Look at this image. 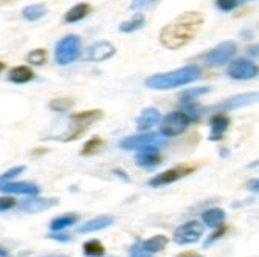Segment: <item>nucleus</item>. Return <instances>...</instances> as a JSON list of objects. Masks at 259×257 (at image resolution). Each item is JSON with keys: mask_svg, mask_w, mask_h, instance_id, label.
I'll return each instance as SVG.
<instances>
[{"mask_svg": "<svg viewBox=\"0 0 259 257\" xmlns=\"http://www.w3.org/2000/svg\"><path fill=\"white\" fill-rule=\"evenodd\" d=\"M203 23L205 16L202 13L185 11L160 30L158 40L164 48L179 50L199 34Z\"/></svg>", "mask_w": 259, "mask_h": 257, "instance_id": "1", "label": "nucleus"}, {"mask_svg": "<svg viewBox=\"0 0 259 257\" xmlns=\"http://www.w3.org/2000/svg\"><path fill=\"white\" fill-rule=\"evenodd\" d=\"M200 76V68L197 65H185L166 73L151 75L145 79V85L152 90H171L180 85L197 81Z\"/></svg>", "mask_w": 259, "mask_h": 257, "instance_id": "2", "label": "nucleus"}, {"mask_svg": "<svg viewBox=\"0 0 259 257\" xmlns=\"http://www.w3.org/2000/svg\"><path fill=\"white\" fill-rule=\"evenodd\" d=\"M101 118H103V112L97 110V109L85 110V112H78V113L70 115L67 135L61 136V138H56V139H59V141H72V139H76V138L82 136L85 133V130L92 124H95Z\"/></svg>", "mask_w": 259, "mask_h": 257, "instance_id": "3", "label": "nucleus"}, {"mask_svg": "<svg viewBox=\"0 0 259 257\" xmlns=\"http://www.w3.org/2000/svg\"><path fill=\"white\" fill-rule=\"evenodd\" d=\"M168 138H164L160 132H140L137 135L126 136L120 141V147L123 150H148L158 149L160 146L166 144Z\"/></svg>", "mask_w": 259, "mask_h": 257, "instance_id": "4", "label": "nucleus"}, {"mask_svg": "<svg viewBox=\"0 0 259 257\" xmlns=\"http://www.w3.org/2000/svg\"><path fill=\"white\" fill-rule=\"evenodd\" d=\"M190 124H191L190 118H188L182 110H174L160 120V133L164 138L179 136L186 132Z\"/></svg>", "mask_w": 259, "mask_h": 257, "instance_id": "5", "label": "nucleus"}, {"mask_svg": "<svg viewBox=\"0 0 259 257\" xmlns=\"http://www.w3.org/2000/svg\"><path fill=\"white\" fill-rule=\"evenodd\" d=\"M79 46L81 39L76 34H68L64 36L55 48V61L59 65H68L78 59L79 56Z\"/></svg>", "mask_w": 259, "mask_h": 257, "instance_id": "6", "label": "nucleus"}, {"mask_svg": "<svg viewBox=\"0 0 259 257\" xmlns=\"http://www.w3.org/2000/svg\"><path fill=\"white\" fill-rule=\"evenodd\" d=\"M238 53V45L234 40H225L219 45H216L214 48H211L205 55V64L208 67H221L228 64L234 55Z\"/></svg>", "mask_w": 259, "mask_h": 257, "instance_id": "7", "label": "nucleus"}, {"mask_svg": "<svg viewBox=\"0 0 259 257\" xmlns=\"http://www.w3.org/2000/svg\"><path fill=\"white\" fill-rule=\"evenodd\" d=\"M202 234H203V225L197 220H191L176 228L172 239L177 245H190L199 242Z\"/></svg>", "mask_w": 259, "mask_h": 257, "instance_id": "8", "label": "nucleus"}, {"mask_svg": "<svg viewBox=\"0 0 259 257\" xmlns=\"http://www.w3.org/2000/svg\"><path fill=\"white\" fill-rule=\"evenodd\" d=\"M227 75L234 81L254 79L257 76V65L247 58H238L230 64Z\"/></svg>", "mask_w": 259, "mask_h": 257, "instance_id": "9", "label": "nucleus"}, {"mask_svg": "<svg viewBox=\"0 0 259 257\" xmlns=\"http://www.w3.org/2000/svg\"><path fill=\"white\" fill-rule=\"evenodd\" d=\"M191 172H194L193 166H177V168H171L164 172H160L158 175H155L154 178L149 180V186L151 188H161V186H166V184H172L174 181L190 175Z\"/></svg>", "mask_w": 259, "mask_h": 257, "instance_id": "10", "label": "nucleus"}, {"mask_svg": "<svg viewBox=\"0 0 259 257\" xmlns=\"http://www.w3.org/2000/svg\"><path fill=\"white\" fill-rule=\"evenodd\" d=\"M116 53L115 45L109 40H98L85 50L84 59L92 62H103L110 59Z\"/></svg>", "mask_w": 259, "mask_h": 257, "instance_id": "11", "label": "nucleus"}, {"mask_svg": "<svg viewBox=\"0 0 259 257\" xmlns=\"http://www.w3.org/2000/svg\"><path fill=\"white\" fill-rule=\"evenodd\" d=\"M0 192L37 197L40 194V188L31 181H0Z\"/></svg>", "mask_w": 259, "mask_h": 257, "instance_id": "12", "label": "nucleus"}, {"mask_svg": "<svg viewBox=\"0 0 259 257\" xmlns=\"http://www.w3.org/2000/svg\"><path fill=\"white\" fill-rule=\"evenodd\" d=\"M59 203L58 198H47V197H28L25 200H22L19 203V209L23 213H30V214H36V213H44L49 211L53 206H56Z\"/></svg>", "mask_w": 259, "mask_h": 257, "instance_id": "13", "label": "nucleus"}, {"mask_svg": "<svg viewBox=\"0 0 259 257\" xmlns=\"http://www.w3.org/2000/svg\"><path fill=\"white\" fill-rule=\"evenodd\" d=\"M257 101V93H242V95H234L228 99H225L224 102H221L219 106L214 107L216 112H227V110H234V109H239V107H245L250 106L253 102Z\"/></svg>", "mask_w": 259, "mask_h": 257, "instance_id": "14", "label": "nucleus"}, {"mask_svg": "<svg viewBox=\"0 0 259 257\" xmlns=\"http://www.w3.org/2000/svg\"><path fill=\"white\" fill-rule=\"evenodd\" d=\"M160 120H161V113L154 109V107H148L141 112V115L138 116L137 120V129L140 132H146L149 129H152L154 126L160 124Z\"/></svg>", "mask_w": 259, "mask_h": 257, "instance_id": "15", "label": "nucleus"}, {"mask_svg": "<svg viewBox=\"0 0 259 257\" xmlns=\"http://www.w3.org/2000/svg\"><path fill=\"white\" fill-rule=\"evenodd\" d=\"M209 126H211V133H209L208 139L209 141H219L230 126V118L225 116L224 113H216L214 116H211Z\"/></svg>", "mask_w": 259, "mask_h": 257, "instance_id": "16", "label": "nucleus"}, {"mask_svg": "<svg viewBox=\"0 0 259 257\" xmlns=\"http://www.w3.org/2000/svg\"><path fill=\"white\" fill-rule=\"evenodd\" d=\"M161 163V157L158 155V149H148L140 150L135 155V165L145 169H152Z\"/></svg>", "mask_w": 259, "mask_h": 257, "instance_id": "17", "label": "nucleus"}, {"mask_svg": "<svg viewBox=\"0 0 259 257\" xmlns=\"http://www.w3.org/2000/svg\"><path fill=\"white\" fill-rule=\"evenodd\" d=\"M112 223H113V217H110V216H100L97 219H92V220L82 223L78 228V232H81V234H89V232H95V231L104 229V228L110 226Z\"/></svg>", "mask_w": 259, "mask_h": 257, "instance_id": "18", "label": "nucleus"}, {"mask_svg": "<svg viewBox=\"0 0 259 257\" xmlns=\"http://www.w3.org/2000/svg\"><path fill=\"white\" fill-rule=\"evenodd\" d=\"M34 78L33 70L27 65H19L14 67L8 72V81L13 84H27Z\"/></svg>", "mask_w": 259, "mask_h": 257, "instance_id": "19", "label": "nucleus"}, {"mask_svg": "<svg viewBox=\"0 0 259 257\" xmlns=\"http://www.w3.org/2000/svg\"><path fill=\"white\" fill-rule=\"evenodd\" d=\"M225 211L221 208H211L208 211H205L202 214V222L208 226V228H213L218 229L222 226V223L225 222Z\"/></svg>", "mask_w": 259, "mask_h": 257, "instance_id": "20", "label": "nucleus"}, {"mask_svg": "<svg viewBox=\"0 0 259 257\" xmlns=\"http://www.w3.org/2000/svg\"><path fill=\"white\" fill-rule=\"evenodd\" d=\"M90 11H92V7H90L89 4H85V2L76 4V5H73L72 8H70V10L65 13L64 22H67V23L79 22V20H82L84 17H87V16L90 14Z\"/></svg>", "mask_w": 259, "mask_h": 257, "instance_id": "21", "label": "nucleus"}, {"mask_svg": "<svg viewBox=\"0 0 259 257\" xmlns=\"http://www.w3.org/2000/svg\"><path fill=\"white\" fill-rule=\"evenodd\" d=\"M166 245H168V237L166 236H161V234L154 236V237H151L148 240H143V242L140 243L141 249L146 251L148 254L160 252V251H163L164 248H166Z\"/></svg>", "mask_w": 259, "mask_h": 257, "instance_id": "22", "label": "nucleus"}, {"mask_svg": "<svg viewBox=\"0 0 259 257\" xmlns=\"http://www.w3.org/2000/svg\"><path fill=\"white\" fill-rule=\"evenodd\" d=\"M145 23H146V19H145V14H135L132 19L129 20H124L123 23H120V31L121 33H135L138 30H141L145 27Z\"/></svg>", "mask_w": 259, "mask_h": 257, "instance_id": "23", "label": "nucleus"}, {"mask_svg": "<svg viewBox=\"0 0 259 257\" xmlns=\"http://www.w3.org/2000/svg\"><path fill=\"white\" fill-rule=\"evenodd\" d=\"M209 90H211V88L206 87V85H203V87H193V88H188V90H185V91L180 93V102H182L183 106H185V104H191V102H194L199 96L206 95V93H208Z\"/></svg>", "mask_w": 259, "mask_h": 257, "instance_id": "24", "label": "nucleus"}, {"mask_svg": "<svg viewBox=\"0 0 259 257\" xmlns=\"http://www.w3.org/2000/svg\"><path fill=\"white\" fill-rule=\"evenodd\" d=\"M76 222H78V216H76V214L59 216V217H56V219L52 220L50 229H52V232H59V231H62V229H65V228H68V226L75 225Z\"/></svg>", "mask_w": 259, "mask_h": 257, "instance_id": "25", "label": "nucleus"}, {"mask_svg": "<svg viewBox=\"0 0 259 257\" xmlns=\"http://www.w3.org/2000/svg\"><path fill=\"white\" fill-rule=\"evenodd\" d=\"M82 252H84L85 257H103L104 252H106V248H104V245L100 240L92 239V240L84 242Z\"/></svg>", "mask_w": 259, "mask_h": 257, "instance_id": "26", "label": "nucleus"}, {"mask_svg": "<svg viewBox=\"0 0 259 257\" xmlns=\"http://www.w3.org/2000/svg\"><path fill=\"white\" fill-rule=\"evenodd\" d=\"M45 14H47V8H45V5H40V4L28 5L22 10V17L30 22H36V20L42 19Z\"/></svg>", "mask_w": 259, "mask_h": 257, "instance_id": "27", "label": "nucleus"}, {"mask_svg": "<svg viewBox=\"0 0 259 257\" xmlns=\"http://www.w3.org/2000/svg\"><path fill=\"white\" fill-rule=\"evenodd\" d=\"M103 149H104V141H103V139L100 136H93L92 139H89V141L82 146L81 155L82 157H90V155L100 153Z\"/></svg>", "mask_w": 259, "mask_h": 257, "instance_id": "28", "label": "nucleus"}, {"mask_svg": "<svg viewBox=\"0 0 259 257\" xmlns=\"http://www.w3.org/2000/svg\"><path fill=\"white\" fill-rule=\"evenodd\" d=\"M27 61L31 64V65H36V67H40L47 62V52L44 48H36L33 52L28 53L27 56Z\"/></svg>", "mask_w": 259, "mask_h": 257, "instance_id": "29", "label": "nucleus"}, {"mask_svg": "<svg viewBox=\"0 0 259 257\" xmlns=\"http://www.w3.org/2000/svg\"><path fill=\"white\" fill-rule=\"evenodd\" d=\"M72 106H73L72 98H56V99L50 101V104H49L50 110H55V112H67Z\"/></svg>", "mask_w": 259, "mask_h": 257, "instance_id": "30", "label": "nucleus"}, {"mask_svg": "<svg viewBox=\"0 0 259 257\" xmlns=\"http://www.w3.org/2000/svg\"><path fill=\"white\" fill-rule=\"evenodd\" d=\"M182 112L188 116V118H190L191 123H197L199 118H200V113H202L200 107L196 106L194 102H191V104H185L183 109H182Z\"/></svg>", "mask_w": 259, "mask_h": 257, "instance_id": "31", "label": "nucleus"}, {"mask_svg": "<svg viewBox=\"0 0 259 257\" xmlns=\"http://www.w3.org/2000/svg\"><path fill=\"white\" fill-rule=\"evenodd\" d=\"M239 5H241V0H216V7L224 13L236 10Z\"/></svg>", "mask_w": 259, "mask_h": 257, "instance_id": "32", "label": "nucleus"}, {"mask_svg": "<svg viewBox=\"0 0 259 257\" xmlns=\"http://www.w3.org/2000/svg\"><path fill=\"white\" fill-rule=\"evenodd\" d=\"M25 169H27L25 166H16V168H11V169H8L7 172H4L2 175H0V181H10V180L16 178L17 175H20Z\"/></svg>", "mask_w": 259, "mask_h": 257, "instance_id": "33", "label": "nucleus"}, {"mask_svg": "<svg viewBox=\"0 0 259 257\" xmlns=\"http://www.w3.org/2000/svg\"><path fill=\"white\" fill-rule=\"evenodd\" d=\"M14 206H17V201L14 197H8V195L0 197V213L10 211V209H13Z\"/></svg>", "mask_w": 259, "mask_h": 257, "instance_id": "34", "label": "nucleus"}, {"mask_svg": "<svg viewBox=\"0 0 259 257\" xmlns=\"http://www.w3.org/2000/svg\"><path fill=\"white\" fill-rule=\"evenodd\" d=\"M129 257H154L152 254H148L146 251L141 249L140 243H134L129 249Z\"/></svg>", "mask_w": 259, "mask_h": 257, "instance_id": "35", "label": "nucleus"}, {"mask_svg": "<svg viewBox=\"0 0 259 257\" xmlns=\"http://www.w3.org/2000/svg\"><path fill=\"white\" fill-rule=\"evenodd\" d=\"M155 2H157V0H132V2H131V10H134V11L143 10V8H146V7H149V5H152Z\"/></svg>", "mask_w": 259, "mask_h": 257, "instance_id": "36", "label": "nucleus"}, {"mask_svg": "<svg viewBox=\"0 0 259 257\" xmlns=\"http://www.w3.org/2000/svg\"><path fill=\"white\" fill-rule=\"evenodd\" d=\"M225 231H227V228H224V226H221V228H218V232H213V234H211L208 239H206V242H205V248H208V246H211L213 245V242L214 240H218V239H221L224 234H225Z\"/></svg>", "mask_w": 259, "mask_h": 257, "instance_id": "37", "label": "nucleus"}, {"mask_svg": "<svg viewBox=\"0 0 259 257\" xmlns=\"http://www.w3.org/2000/svg\"><path fill=\"white\" fill-rule=\"evenodd\" d=\"M49 237L53 239V240H56V242H62V243H67V242L72 240V236L67 234V232H62V231H59V232H50Z\"/></svg>", "mask_w": 259, "mask_h": 257, "instance_id": "38", "label": "nucleus"}, {"mask_svg": "<svg viewBox=\"0 0 259 257\" xmlns=\"http://www.w3.org/2000/svg\"><path fill=\"white\" fill-rule=\"evenodd\" d=\"M112 174H113V175H116V177H120L124 183H129V181H131L129 174H126L121 168H115V169H112Z\"/></svg>", "mask_w": 259, "mask_h": 257, "instance_id": "39", "label": "nucleus"}, {"mask_svg": "<svg viewBox=\"0 0 259 257\" xmlns=\"http://www.w3.org/2000/svg\"><path fill=\"white\" fill-rule=\"evenodd\" d=\"M247 188H248V191L257 194V191H259V183H257V180H256V178H254V180H250V181L247 183Z\"/></svg>", "mask_w": 259, "mask_h": 257, "instance_id": "40", "label": "nucleus"}, {"mask_svg": "<svg viewBox=\"0 0 259 257\" xmlns=\"http://www.w3.org/2000/svg\"><path fill=\"white\" fill-rule=\"evenodd\" d=\"M177 257H203V255H200V254H197V252L188 251V252H182V254H179Z\"/></svg>", "mask_w": 259, "mask_h": 257, "instance_id": "41", "label": "nucleus"}, {"mask_svg": "<svg viewBox=\"0 0 259 257\" xmlns=\"http://www.w3.org/2000/svg\"><path fill=\"white\" fill-rule=\"evenodd\" d=\"M0 257H10V252L7 248H4L2 245H0Z\"/></svg>", "mask_w": 259, "mask_h": 257, "instance_id": "42", "label": "nucleus"}, {"mask_svg": "<svg viewBox=\"0 0 259 257\" xmlns=\"http://www.w3.org/2000/svg\"><path fill=\"white\" fill-rule=\"evenodd\" d=\"M5 68V64L2 62V61H0V72H2V70Z\"/></svg>", "mask_w": 259, "mask_h": 257, "instance_id": "43", "label": "nucleus"}, {"mask_svg": "<svg viewBox=\"0 0 259 257\" xmlns=\"http://www.w3.org/2000/svg\"><path fill=\"white\" fill-rule=\"evenodd\" d=\"M221 155L224 157V155H227V149H222V152H221Z\"/></svg>", "mask_w": 259, "mask_h": 257, "instance_id": "44", "label": "nucleus"}, {"mask_svg": "<svg viewBox=\"0 0 259 257\" xmlns=\"http://www.w3.org/2000/svg\"><path fill=\"white\" fill-rule=\"evenodd\" d=\"M49 257H68V255H62L61 254V255H49Z\"/></svg>", "mask_w": 259, "mask_h": 257, "instance_id": "45", "label": "nucleus"}, {"mask_svg": "<svg viewBox=\"0 0 259 257\" xmlns=\"http://www.w3.org/2000/svg\"><path fill=\"white\" fill-rule=\"evenodd\" d=\"M244 2H245V0H241V4H244Z\"/></svg>", "mask_w": 259, "mask_h": 257, "instance_id": "46", "label": "nucleus"}]
</instances>
